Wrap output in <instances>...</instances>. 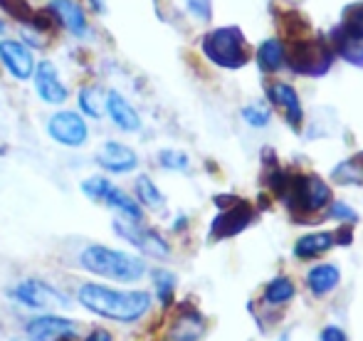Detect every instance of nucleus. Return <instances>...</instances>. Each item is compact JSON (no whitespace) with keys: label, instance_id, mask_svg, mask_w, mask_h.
Returning a JSON list of instances; mask_svg holds the SVG:
<instances>
[{"label":"nucleus","instance_id":"obj_1","mask_svg":"<svg viewBox=\"0 0 363 341\" xmlns=\"http://www.w3.org/2000/svg\"><path fill=\"white\" fill-rule=\"evenodd\" d=\"M77 299L91 314L119 324L139 322L144 314H148V309H151V294L144 292V289H129V292H124V289H114L96 282L82 284L79 292H77Z\"/></svg>","mask_w":363,"mask_h":341},{"label":"nucleus","instance_id":"obj_2","mask_svg":"<svg viewBox=\"0 0 363 341\" xmlns=\"http://www.w3.org/2000/svg\"><path fill=\"white\" fill-rule=\"evenodd\" d=\"M79 264L91 274H99L111 282L131 284L146 274V262L129 252L114 250L106 245H89L79 252Z\"/></svg>","mask_w":363,"mask_h":341},{"label":"nucleus","instance_id":"obj_3","mask_svg":"<svg viewBox=\"0 0 363 341\" xmlns=\"http://www.w3.org/2000/svg\"><path fill=\"white\" fill-rule=\"evenodd\" d=\"M203 55L223 69H240L247 62L245 38L238 28H216L203 38Z\"/></svg>","mask_w":363,"mask_h":341},{"label":"nucleus","instance_id":"obj_4","mask_svg":"<svg viewBox=\"0 0 363 341\" xmlns=\"http://www.w3.org/2000/svg\"><path fill=\"white\" fill-rule=\"evenodd\" d=\"M279 196L287 198V206L301 213H316L331 201V188L319 176H287Z\"/></svg>","mask_w":363,"mask_h":341},{"label":"nucleus","instance_id":"obj_5","mask_svg":"<svg viewBox=\"0 0 363 341\" xmlns=\"http://www.w3.org/2000/svg\"><path fill=\"white\" fill-rule=\"evenodd\" d=\"M10 297L30 309H67L69 307L67 294L60 292V289L52 287L50 282H43V279H23V282H18L10 289Z\"/></svg>","mask_w":363,"mask_h":341},{"label":"nucleus","instance_id":"obj_6","mask_svg":"<svg viewBox=\"0 0 363 341\" xmlns=\"http://www.w3.org/2000/svg\"><path fill=\"white\" fill-rule=\"evenodd\" d=\"M331 62H334V52L324 43H296L289 52L291 69L299 74L321 77L324 72H329Z\"/></svg>","mask_w":363,"mask_h":341},{"label":"nucleus","instance_id":"obj_7","mask_svg":"<svg viewBox=\"0 0 363 341\" xmlns=\"http://www.w3.org/2000/svg\"><path fill=\"white\" fill-rule=\"evenodd\" d=\"M114 233L119 237H124L126 242H131V245H134L136 250L144 252V255H151L158 259H166L171 255L168 242L163 240L156 230H148V228H144L141 223L124 220V218H121V220H114Z\"/></svg>","mask_w":363,"mask_h":341},{"label":"nucleus","instance_id":"obj_8","mask_svg":"<svg viewBox=\"0 0 363 341\" xmlns=\"http://www.w3.org/2000/svg\"><path fill=\"white\" fill-rule=\"evenodd\" d=\"M48 134L57 144L69 146V149H79L89 139V126H86V121L77 111H57V114L50 116Z\"/></svg>","mask_w":363,"mask_h":341},{"label":"nucleus","instance_id":"obj_9","mask_svg":"<svg viewBox=\"0 0 363 341\" xmlns=\"http://www.w3.org/2000/svg\"><path fill=\"white\" fill-rule=\"evenodd\" d=\"M35 91H38V96L45 101V104H65L67 101V86L62 84V79H60L57 74V67H55L50 60H43V62H35Z\"/></svg>","mask_w":363,"mask_h":341},{"label":"nucleus","instance_id":"obj_10","mask_svg":"<svg viewBox=\"0 0 363 341\" xmlns=\"http://www.w3.org/2000/svg\"><path fill=\"white\" fill-rule=\"evenodd\" d=\"M0 62L15 79H30L35 72V57L30 47L18 40H0Z\"/></svg>","mask_w":363,"mask_h":341},{"label":"nucleus","instance_id":"obj_11","mask_svg":"<svg viewBox=\"0 0 363 341\" xmlns=\"http://www.w3.org/2000/svg\"><path fill=\"white\" fill-rule=\"evenodd\" d=\"M77 334V322L60 314H40V317L28 322V337L30 341H52V339H67Z\"/></svg>","mask_w":363,"mask_h":341},{"label":"nucleus","instance_id":"obj_12","mask_svg":"<svg viewBox=\"0 0 363 341\" xmlns=\"http://www.w3.org/2000/svg\"><path fill=\"white\" fill-rule=\"evenodd\" d=\"M250 223H252V208L245 201H235L228 211H223L216 220H213L211 235L216 237V240L233 237V235H238V233H242Z\"/></svg>","mask_w":363,"mask_h":341},{"label":"nucleus","instance_id":"obj_13","mask_svg":"<svg viewBox=\"0 0 363 341\" xmlns=\"http://www.w3.org/2000/svg\"><path fill=\"white\" fill-rule=\"evenodd\" d=\"M48 10L55 18V23L62 25V28L67 30V33H72L74 38H84V35L89 33L86 13L77 0H50Z\"/></svg>","mask_w":363,"mask_h":341},{"label":"nucleus","instance_id":"obj_14","mask_svg":"<svg viewBox=\"0 0 363 341\" xmlns=\"http://www.w3.org/2000/svg\"><path fill=\"white\" fill-rule=\"evenodd\" d=\"M96 161H99L101 169L109 173H131L139 166L136 151L129 149L126 144H119V141H106V144L101 146Z\"/></svg>","mask_w":363,"mask_h":341},{"label":"nucleus","instance_id":"obj_15","mask_svg":"<svg viewBox=\"0 0 363 341\" xmlns=\"http://www.w3.org/2000/svg\"><path fill=\"white\" fill-rule=\"evenodd\" d=\"M104 106H106V114L111 116V121H114L116 129L121 131H139L141 129V116L139 111L134 109V106L129 104V99H126L124 94H119V91L111 89L109 94L104 96Z\"/></svg>","mask_w":363,"mask_h":341},{"label":"nucleus","instance_id":"obj_16","mask_svg":"<svg viewBox=\"0 0 363 341\" xmlns=\"http://www.w3.org/2000/svg\"><path fill=\"white\" fill-rule=\"evenodd\" d=\"M267 96L272 104L282 106L287 121L294 126V129H299L301 119H304V109H301V101H299V96H296L294 86H289L284 82H274L267 86Z\"/></svg>","mask_w":363,"mask_h":341},{"label":"nucleus","instance_id":"obj_17","mask_svg":"<svg viewBox=\"0 0 363 341\" xmlns=\"http://www.w3.org/2000/svg\"><path fill=\"white\" fill-rule=\"evenodd\" d=\"M99 203H104V206L111 208V211L121 213V218H124V220L141 223V218H144V211H141L139 201H134L131 196H126V193L121 191L119 186H114L111 181H109V186L104 188V193H101Z\"/></svg>","mask_w":363,"mask_h":341},{"label":"nucleus","instance_id":"obj_18","mask_svg":"<svg viewBox=\"0 0 363 341\" xmlns=\"http://www.w3.org/2000/svg\"><path fill=\"white\" fill-rule=\"evenodd\" d=\"M341 282V272L336 264H316L306 274V287L311 289L314 297H326L329 292H334Z\"/></svg>","mask_w":363,"mask_h":341},{"label":"nucleus","instance_id":"obj_19","mask_svg":"<svg viewBox=\"0 0 363 341\" xmlns=\"http://www.w3.org/2000/svg\"><path fill=\"white\" fill-rule=\"evenodd\" d=\"M334 233H309V235L299 237L294 245V255L299 259H314L324 255L329 247H334Z\"/></svg>","mask_w":363,"mask_h":341},{"label":"nucleus","instance_id":"obj_20","mask_svg":"<svg viewBox=\"0 0 363 341\" xmlns=\"http://www.w3.org/2000/svg\"><path fill=\"white\" fill-rule=\"evenodd\" d=\"M287 62V47L279 40H267L257 50V65L262 72H277Z\"/></svg>","mask_w":363,"mask_h":341},{"label":"nucleus","instance_id":"obj_21","mask_svg":"<svg viewBox=\"0 0 363 341\" xmlns=\"http://www.w3.org/2000/svg\"><path fill=\"white\" fill-rule=\"evenodd\" d=\"M331 40H334L336 50H339V55L346 62L356 65V67H363V40L351 38V35L344 33L341 28H336L334 33H331Z\"/></svg>","mask_w":363,"mask_h":341},{"label":"nucleus","instance_id":"obj_22","mask_svg":"<svg viewBox=\"0 0 363 341\" xmlns=\"http://www.w3.org/2000/svg\"><path fill=\"white\" fill-rule=\"evenodd\" d=\"M201 332H203V319L198 317L196 312L193 314H183V317L176 319L171 329V341H198L201 339Z\"/></svg>","mask_w":363,"mask_h":341},{"label":"nucleus","instance_id":"obj_23","mask_svg":"<svg viewBox=\"0 0 363 341\" xmlns=\"http://www.w3.org/2000/svg\"><path fill=\"white\" fill-rule=\"evenodd\" d=\"M136 196H139V206L153 208V211L163 206V193L158 191V186L148 176L136 178Z\"/></svg>","mask_w":363,"mask_h":341},{"label":"nucleus","instance_id":"obj_24","mask_svg":"<svg viewBox=\"0 0 363 341\" xmlns=\"http://www.w3.org/2000/svg\"><path fill=\"white\" fill-rule=\"evenodd\" d=\"M294 297V282L289 277H274L264 287V302L269 304H287Z\"/></svg>","mask_w":363,"mask_h":341},{"label":"nucleus","instance_id":"obj_25","mask_svg":"<svg viewBox=\"0 0 363 341\" xmlns=\"http://www.w3.org/2000/svg\"><path fill=\"white\" fill-rule=\"evenodd\" d=\"M77 101H79L82 114L91 116V119H99L101 116V101H104V96H101L99 86H82Z\"/></svg>","mask_w":363,"mask_h":341},{"label":"nucleus","instance_id":"obj_26","mask_svg":"<svg viewBox=\"0 0 363 341\" xmlns=\"http://www.w3.org/2000/svg\"><path fill=\"white\" fill-rule=\"evenodd\" d=\"M331 178H334L336 183H344V186L346 183H361L363 181V154L336 166L334 173H331Z\"/></svg>","mask_w":363,"mask_h":341},{"label":"nucleus","instance_id":"obj_27","mask_svg":"<svg viewBox=\"0 0 363 341\" xmlns=\"http://www.w3.org/2000/svg\"><path fill=\"white\" fill-rule=\"evenodd\" d=\"M341 30L349 33L351 38L363 40V3H356V5H351V8H346Z\"/></svg>","mask_w":363,"mask_h":341},{"label":"nucleus","instance_id":"obj_28","mask_svg":"<svg viewBox=\"0 0 363 341\" xmlns=\"http://www.w3.org/2000/svg\"><path fill=\"white\" fill-rule=\"evenodd\" d=\"M153 284H156V292H158V299H161L163 307H168L173 299V289H176V277L166 269H156L153 272Z\"/></svg>","mask_w":363,"mask_h":341},{"label":"nucleus","instance_id":"obj_29","mask_svg":"<svg viewBox=\"0 0 363 341\" xmlns=\"http://www.w3.org/2000/svg\"><path fill=\"white\" fill-rule=\"evenodd\" d=\"M0 8L13 20L25 23V25H30V20H33V15H35V10L28 5V0H0Z\"/></svg>","mask_w":363,"mask_h":341},{"label":"nucleus","instance_id":"obj_30","mask_svg":"<svg viewBox=\"0 0 363 341\" xmlns=\"http://www.w3.org/2000/svg\"><path fill=\"white\" fill-rule=\"evenodd\" d=\"M158 164L168 171H186L188 169V156L183 151H173V149H166L158 154Z\"/></svg>","mask_w":363,"mask_h":341},{"label":"nucleus","instance_id":"obj_31","mask_svg":"<svg viewBox=\"0 0 363 341\" xmlns=\"http://www.w3.org/2000/svg\"><path fill=\"white\" fill-rule=\"evenodd\" d=\"M242 116H245V121H247L250 126H257V129H262V126L269 124V111L264 109V106H257V104L245 106Z\"/></svg>","mask_w":363,"mask_h":341},{"label":"nucleus","instance_id":"obj_32","mask_svg":"<svg viewBox=\"0 0 363 341\" xmlns=\"http://www.w3.org/2000/svg\"><path fill=\"white\" fill-rule=\"evenodd\" d=\"M186 8L196 20L208 23L211 15H213V0H186Z\"/></svg>","mask_w":363,"mask_h":341},{"label":"nucleus","instance_id":"obj_33","mask_svg":"<svg viewBox=\"0 0 363 341\" xmlns=\"http://www.w3.org/2000/svg\"><path fill=\"white\" fill-rule=\"evenodd\" d=\"M329 218H336V220H356V213L354 208H349L346 203H334V206L329 208Z\"/></svg>","mask_w":363,"mask_h":341},{"label":"nucleus","instance_id":"obj_34","mask_svg":"<svg viewBox=\"0 0 363 341\" xmlns=\"http://www.w3.org/2000/svg\"><path fill=\"white\" fill-rule=\"evenodd\" d=\"M321 341H349L344 334V329L339 327H324L321 329Z\"/></svg>","mask_w":363,"mask_h":341},{"label":"nucleus","instance_id":"obj_35","mask_svg":"<svg viewBox=\"0 0 363 341\" xmlns=\"http://www.w3.org/2000/svg\"><path fill=\"white\" fill-rule=\"evenodd\" d=\"M84 341H114V339H111V334L104 332V329H96V332H91Z\"/></svg>","mask_w":363,"mask_h":341},{"label":"nucleus","instance_id":"obj_36","mask_svg":"<svg viewBox=\"0 0 363 341\" xmlns=\"http://www.w3.org/2000/svg\"><path fill=\"white\" fill-rule=\"evenodd\" d=\"M89 3H91V8H94L96 13H104V10H106L104 0H89Z\"/></svg>","mask_w":363,"mask_h":341},{"label":"nucleus","instance_id":"obj_37","mask_svg":"<svg viewBox=\"0 0 363 341\" xmlns=\"http://www.w3.org/2000/svg\"><path fill=\"white\" fill-rule=\"evenodd\" d=\"M3 33H5V23L0 20V35H3Z\"/></svg>","mask_w":363,"mask_h":341},{"label":"nucleus","instance_id":"obj_38","mask_svg":"<svg viewBox=\"0 0 363 341\" xmlns=\"http://www.w3.org/2000/svg\"><path fill=\"white\" fill-rule=\"evenodd\" d=\"M279 341H289V339H287V337H282V339H279Z\"/></svg>","mask_w":363,"mask_h":341},{"label":"nucleus","instance_id":"obj_39","mask_svg":"<svg viewBox=\"0 0 363 341\" xmlns=\"http://www.w3.org/2000/svg\"><path fill=\"white\" fill-rule=\"evenodd\" d=\"M15 341H28V339H15Z\"/></svg>","mask_w":363,"mask_h":341}]
</instances>
